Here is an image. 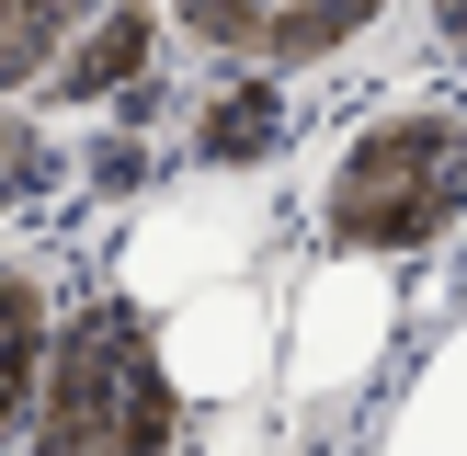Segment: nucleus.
<instances>
[{
	"mask_svg": "<svg viewBox=\"0 0 467 456\" xmlns=\"http://www.w3.org/2000/svg\"><path fill=\"white\" fill-rule=\"evenodd\" d=\"M285 228L308 240V263H433L467 228V103L456 91L365 103L319 149Z\"/></svg>",
	"mask_w": 467,
	"mask_h": 456,
	"instance_id": "f257e3e1",
	"label": "nucleus"
},
{
	"mask_svg": "<svg viewBox=\"0 0 467 456\" xmlns=\"http://www.w3.org/2000/svg\"><path fill=\"white\" fill-rule=\"evenodd\" d=\"M182 433H194V410H182L171 377H160L149 319H137L103 274H91V285L68 274L12 456H182Z\"/></svg>",
	"mask_w": 467,
	"mask_h": 456,
	"instance_id": "f03ea898",
	"label": "nucleus"
},
{
	"mask_svg": "<svg viewBox=\"0 0 467 456\" xmlns=\"http://www.w3.org/2000/svg\"><path fill=\"white\" fill-rule=\"evenodd\" d=\"M274 182H194V171H160L149 194L126 205V228L103 240V285L126 296L137 319L171 308L194 285H228V274H274Z\"/></svg>",
	"mask_w": 467,
	"mask_h": 456,
	"instance_id": "7ed1b4c3",
	"label": "nucleus"
},
{
	"mask_svg": "<svg viewBox=\"0 0 467 456\" xmlns=\"http://www.w3.org/2000/svg\"><path fill=\"white\" fill-rule=\"evenodd\" d=\"M400 331H410V274L400 263H308V274H285L274 285V399H285V422L365 399L388 377V354H400Z\"/></svg>",
	"mask_w": 467,
	"mask_h": 456,
	"instance_id": "20e7f679",
	"label": "nucleus"
},
{
	"mask_svg": "<svg viewBox=\"0 0 467 456\" xmlns=\"http://www.w3.org/2000/svg\"><path fill=\"white\" fill-rule=\"evenodd\" d=\"M171 23L149 12V0H91L80 23H68V46L46 57V80L23 91V114L35 126H171Z\"/></svg>",
	"mask_w": 467,
	"mask_h": 456,
	"instance_id": "39448f33",
	"label": "nucleus"
},
{
	"mask_svg": "<svg viewBox=\"0 0 467 456\" xmlns=\"http://www.w3.org/2000/svg\"><path fill=\"white\" fill-rule=\"evenodd\" d=\"M194 68H263V80H331L400 23V0H160Z\"/></svg>",
	"mask_w": 467,
	"mask_h": 456,
	"instance_id": "423d86ee",
	"label": "nucleus"
},
{
	"mask_svg": "<svg viewBox=\"0 0 467 456\" xmlns=\"http://www.w3.org/2000/svg\"><path fill=\"white\" fill-rule=\"evenodd\" d=\"M149 354L171 377V399L205 410V422L263 410L274 399V274H228V285H194L171 308H149Z\"/></svg>",
	"mask_w": 467,
	"mask_h": 456,
	"instance_id": "0eeeda50",
	"label": "nucleus"
},
{
	"mask_svg": "<svg viewBox=\"0 0 467 456\" xmlns=\"http://www.w3.org/2000/svg\"><path fill=\"white\" fill-rule=\"evenodd\" d=\"M182 68H194V57H182ZM160 149H171V171H194V182H263L274 160L296 149V80L194 68V91H171Z\"/></svg>",
	"mask_w": 467,
	"mask_h": 456,
	"instance_id": "6e6552de",
	"label": "nucleus"
},
{
	"mask_svg": "<svg viewBox=\"0 0 467 456\" xmlns=\"http://www.w3.org/2000/svg\"><path fill=\"white\" fill-rule=\"evenodd\" d=\"M57 296H68V263L46 240H12V228H0V456H12V433H23L46 331H57Z\"/></svg>",
	"mask_w": 467,
	"mask_h": 456,
	"instance_id": "1a4fd4ad",
	"label": "nucleus"
},
{
	"mask_svg": "<svg viewBox=\"0 0 467 456\" xmlns=\"http://www.w3.org/2000/svg\"><path fill=\"white\" fill-rule=\"evenodd\" d=\"M365 456H467V308L410 354V377H400V399L377 410Z\"/></svg>",
	"mask_w": 467,
	"mask_h": 456,
	"instance_id": "9d476101",
	"label": "nucleus"
},
{
	"mask_svg": "<svg viewBox=\"0 0 467 456\" xmlns=\"http://www.w3.org/2000/svg\"><path fill=\"white\" fill-rule=\"evenodd\" d=\"M80 12H91V0H0V103H23V91L46 80V57L68 46Z\"/></svg>",
	"mask_w": 467,
	"mask_h": 456,
	"instance_id": "9b49d317",
	"label": "nucleus"
},
{
	"mask_svg": "<svg viewBox=\"0 0 467 456\" xmlns=\"http://www.w3.org/2000/svg\"><path fill=\"white\" fill-rule=\"evenodd\" d=\"M57 171H68L57 126H35L23 103H0V228H12L23 205H57Z\"/></svg>",
	"mask_w": 467,
	"mask_h": 456,
	"instance_id": "f8f14e48",
	"label": "nucleus"
},
{
	"mask_svg": "<svg viewBox=\"0 0 467 456\" xmlns=\"http://www.w3.org/2000/svg\"><path fill=\"white\" fill-rule=\"evenodd\" d=\"M410 23H422V46L467 80V0H410Z\"/></svg>",
	"mask_w": 467,
	"mask_h": 456,
	"instance_id": "ddd939ff",
	"label": "nucleus"
},
{
	"mask_svg": "<svg viewBox=\"0 0 467 456\" xmlns=\"http://www.w3.org/2000/svg\"><path fill=\"white\" fill-rule=\"evenodd\" d=\"M149 12H160V0H149Z\"/></svg>",
	"mask_w": 467,
	"mask_h": 456,
	"instance_id": "4468645a",
	"label": "nucleus"
}]
</instances>
